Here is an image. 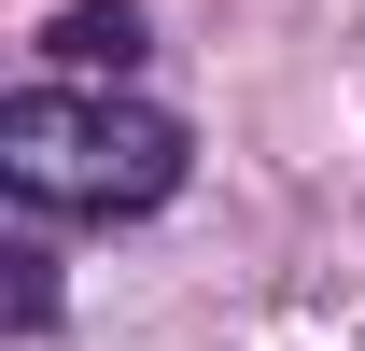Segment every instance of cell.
Instances as JSON below:
<instances>
[{"instance_id": "obj_2", "label": "cell", "mask_w": 365, "mask_h": 351, "mask_svg": "<svg viewBox=\"0 0 365 351\" xmlns=\"http://www.w3.org/2000/svg\"><path fill=\"white\" fill-rule=\"evenodd\" d=\"M43 56L71 71V85H113V71H140V0H71L43 29Z\"/></svg>"}, {"instance_id": "obj_1", "label": "cell", "mask_w": 365, "mask_h": 351, "mask_svg": "<svg viewBox=\"0 0 365 351\" xmlns=\"http://www.w3.org/2000/svg\"><path fill=\"white\" fill-rule=\"evenodd\" d=\"M0 183L43 211H155L182 197V127L113 85H29L0 98Z\"/></svg>"}]
</instances>
